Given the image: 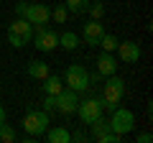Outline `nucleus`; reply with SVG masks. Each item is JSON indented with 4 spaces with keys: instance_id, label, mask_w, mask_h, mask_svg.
Instances as JSON below:
<instances>
[{
    "instance_id": "f257e3e1",
    "label": "nucleus",
    "mask_w": 153,
    "mask_h": 143,
    "mask_svg": "<svg viewBox=\"0 0 153 143\" xmlns=\"http://www.w3.org/2000/svg\"><path fill=\"white\" fill-rule=\"evenodd\" d=\"M123 97H125V82H123L117 74H110L107 82L102 84V100H105V110L112 112L117 105L123 102Z\"/></svg>"
},
{
    "instance_id": "f03ea898",
    "label": "nucleus",
    "mask_w": 153,
    "mask_h": 143,
    "mask_svg": "<svg viewBox=\"0 0 153 143\" xmlns=\"http://www.w3.org/2000/svg\"><path fill=\"white\" fill-rule=\"evenodd\" d=\"M31 41H33V23H28L26 18H16L8 26V44H13L16 49H23Z\"/></svg>"
},
{
    "instance_id": "7ed1b4c3",
    "label": "nucleus",
    "mask_w": 153,
    "mask_h": 143,
    "mask_svg": "<svg viewBox=\"0 0 153 143\" xmlns=\"http://www.w3.org/2000/svg\"><path fill=\"white\" fill-rule=\"evenodd\" d=\"M64 84H66V89H74L76 95L87 92V87H89V72L84 69L82 64H69V66H66V74H64Z\"/></svg>"
},
{
    "instance_id": "20e7f679",
    "label": "nucleus",
    "mask_w": 153,
    "mask_h": 143,
    "mask_svg": "<svg viewBox=\"0 0 153 143\" xmlns=\"http://www.w3.org/2000/svg\"><path fill=\"white\" fill-rule=\"evenodd\" d=\"M46 128H49V112L46 110H28L26 112V118H23V130L31 138L44 136Z\"/></svg>"
},
{
    "instance_id": "39448f33",
    "label": "nucleus",
    "mask_w": 153,
    "mask_h": 143,
    "mask_svg": "<svg viewBox=\"0 0 153 143\" xmlns=\"http://www.w3.org/2000/svg\"><path fill=\"white\" fill-rule=\"evenodd\" d=\"M110 130L117 133V136H125V133H130L133 128H135V115H133L130 110H125V107H115L112 110V118H110Z\"/></svg>"
},
{
    "instance_id": "423d86ee",
    "label": "nucleus",
    "mask_w": 153,
    "mask_h": 143,
    "mask_svg": "<svg viewBox=\"0 0 153 143\" xmlns=\"http://www.w3.org/2000/svg\"><path fill=\"white\" fill-rule=\"evenodd\" d=\"M102 110H105V100L102 97H89V100H84V102L76 105V115H79V120H82L84 125L94 123L102 115Z\"/></svg>"
},
{
    "instance_id": "0eeeda50",
    "label": "nucleus",
    "mask_w": 153,
    "mask_h": 143,
    "mask_svg": "<svg viewBox=\"0 0 153 143\" xmlns=\"http://www.w3.org/2000/svg\"><path fill=\"white\" fill-rule=\"evenodd\" d=\"M33 41H36V49L44 51V54H49V51H54L59 46V36H56V31L49 28V23L33 28Z\"/></svg>"
},
{
    "instance_id": "6e6552de",
    "label": "nucleus",
    "mask_w": 153,
    "mask_h": 143,
    "mask_svg": "<svg viewBox=\"0 0 153 143\" xmlns=\"http://www.w3.org/2000/svg\"><path fill=\"white\" fill-rule=\"evenodd\" d=\"M23 18H26L28 23H33V26H44V23L51 21V8L44 5V3H28Z\"/></svg>"
},
{
    "instance_id": "1a4fd4ad",
    "label": "nucleus",
    "mask_w": 153,
    "mask_h": 143,
    "mask_svg": "<svg viewBox=\"0 0 153 143\" xmlns=\"http://www.w3.org/2000/svg\"><path fill=\"white\" fill-rule=\"evenodd\" d=\"M76 92L74 89H61L59 95H56V110L61 112V115H74L76 112Z\"/></svg>"
},
{
    "instance_id": "9d476101",
    "label": "nucleus",
    "mask_w": 153,
    "mask_h": 143,
    "mask_svg": "<svg viewBox=\"0 0 153 143\" xmlns=\"http://www.w3.org/2000/svg\"><path fill=\"white\" fill-rule=\"evenodd\" d=\"M115 51H117L123 64H138V59H140V46L135 41H123V44H117Z\"/></svg>"
},
{
    "instance_id": "9b49d317",
    "label": "nucleus",
    "mask_w": 153,
    "mask_h": 143,
    "mask_svg": "<svg viewBox=\"0 0 153 143\" xmlns=\"http://www.w3.org/2000/svg\"><path fill=\"white\" fill-rule=\"evenodd\" d=\"M97 74L100 77L117 74V59L112 56V51H102V54L97 56Z\"/></svg>"
},
{
    "instance_id": "f8f14e48",
    "label": "nucleus",
    "mask_w": 153,
    "mask_h": 143,
    "mask_svg": "<svg viewBox=\"0 0 153 143\" xmlns=\"http://www.w3.org/2000/svg\"><path fill=\"white\" fill-rule=\"evenodd\" d=\"M102 33H105V26L100 21H94V18L82 26V36H84V41H87L89 46H97L100 39H102Z\"/></svg>"
},
{
    "instance_id": "ddd939ff",
    "label": "nucleus",
    "mask_w": 153,
    "mask_h": 143,
    "mask_svg": "<svg viewBox=\"0 0 153 143\" xmlns=\"http://www.w3.org/2000/svg\"><path fill=\"white\" fill-rule=\"evenodd\" d=\"M46 141L49 143H69L71 141V133L66 130V128H61V125H56V128H46Z\"/></svg>"
},
{
    "instance_id": "4468645a",
    "label": "nucleus",
    "mask_w": 153,
    "mask_h": 143,
    "mask_svg": "<svg viewBox=\"0 0 153 143\" xmlns=\"http://www.w3.org/2000/svg\"><path fill=\"white\" fill-rule=\"evenodd\" d=\"M49 74H51V72H49V64H46V61H31V64H28V77H31V79L44 82Z\"/></svg>"
},
{
    "instance_id": "2eb2a0df",
    "label": "nucleus",
    "mask_w": 153,
    "mask_h": 143,
    "mask_svg": "<svg viewBox=\"0 0 153 143\" xmlns=\"http://www.w3.org/2000/svg\"><path fill=\"white\" fill-rule=\"evenodd\" d=\"M61 89H64V79H61L59 74H49V77L44 79V92L46 95H59Z\"/></svg>"
},
{
    "instance_id": "dca6fc26",
    "label": "nucleus",
    "mask_w": 153,
    "mask_h": 143,
    "mask_svg": "<svg viewBox=\"0 0 153 143\" xmlns=\"http://www.w3.org/2000/svg\"><path fill=\"white\" fill-rule=\"evenodd\" d=\"M59 46H61V49H66V51H74L76 46H79V36H76L74 31H64L59 36Z\"/></svg>"
},
{
    "instance_id": "f3484780",
    "label": "nucleus",
    "mask_w": 153,
    "mask_h": 143,
    "mask_svg": "<svg viewBox=\"0 0 153 143\" xmlns=\"http://www.w3.org/2000/svg\"><path fill=\"white\" fill-rule=\"evenodd\" d=\"M89 128H92V138H94V141H97L100 136H105V133H110V123L105 120L102 115H100L94 123H89Z\"/></svg>"
},
{
    "instance_id": "a211bd4d",
    "label": "nucleus",
    "mask_w": 153,
    "mask_h": 143,
    "mask_svg": "<svg viewBox=\"0 0 153 143\" xmlns=\"http://www.w3.org/2000/svg\"><path fill=\"white\" fill-rule=\"evenodd\" d=\"M87 8H89V0H66V10L69 13H87Z\"/></svg>"
},
{
    "instance_id": "6ab92c4d",
    "label": "nucleus",
    "mask_w": 153,
    "mask_h": 143,
    "mask_svg": "<svg viewBox=\"0 0 153 143\" xmlns=\"http://www.w3.org/2000/svg\"><path fill=\"white\" fill-rule=\"evenodd\" d=\"M97 46H102V51H115L117 49V39H115L112 33H102V39H100Z\"/></svg>"
},
{
    "instance_id": "aec40b11",
    "label": "nucleus",
    "mask_w": 153,
    "mask_h": 143,
    "mask_svg": "<svg viewBox=\"0 0 153 143\" xmlns=\"http://www.w3.org/2000/svg\"><path fill=\"white\" fill-rule=\"evenodd\" d=\"M87 13H89L92 18H94V21H102V16H105V5L100 3V0H97V3H89Z\"/></svg>"
},
{
    "instance_id": "412c9836",
    "label": "nucleus",
    "mask_w": 153,
    "mask_h": 143,
    "mask_svg": "<svg viewBox=\"0 0 153 143\" xmlns=\"http://www.w3.org/2000/svg\"><path fill=\"white\" fill-rule=\"evenodd\" d=\"M0 141H3V143H13V141H16V130H13L10 125H5V123L0 125Z\"/></svg>"
},
{
    "instance_id": "4be33fe9",
    "label": "nucleus",
    "mask_w": 153,
    "mask_h": 143,
    "mask_svg": "<svg viewBox=\"0 0 153 143\" xmlns=\"http://www.w3.org/2000/svg\"><path fill=\"white\" fill-rule=\"evenodd\" d=\"M66 16H69V10H66V5H56L54 10H51V18H54L56 23H64Z\"/></svg>"
},
{
    "instance_id": "5701e85b",
    "label": "nucleus",
    "mask_w": 153,
    "mask_h": 143,
    "mask_svg": "<svg viewBox=\"0 0 153 143\" xmlns=\"http://www.w3.org/2000/svg\"><path fill=\"white\" fill-rule=\"evenodd\" d=\"M44 110H46V112L56 110V95H46V100H44Z\"/></svg>"
},
{
    "instance_id": "b1692460",
    "label": "nucleus",
    "mask_w": 153,
    "mask_h": 143,
    "mask_svg": "<svg viewBox=\"0 0 153 143\" xmlns=\"http://www.w3.org/2000/svg\"><path fill=\"white\" fill-rule=\"evenodd\" d=\"M151 141H153L151 133H138L135 136V143H151Z\"/></svg>"
},
{
    "instance_id": "393cba45",
    "label": "nucleus",
    "mask_w": 153,
    "mask_h": 143,
    "mask_svg": "<svg viewBox=\"0 0 153 143\" xmlns=\"http://www.w3.org/2000/svg\"><path fill=\"white\" fill-rule=\"evenodd\" d=\"M26 5H28L26 0H21V3L16 5V13H18V18H23V13H26Z\"/></svg>"
},
{
    "instance_id": "a878e982",
    "label": "nucleus",
    "mask_w": 153,
    "mask_h": 143,
    "mask_svg": "<svg viewBox=\"0 0 153 143\" xmlns=\"http://www.w3.org/2000/svg\"><path fill=\"white\" fill-rule=\"evenodd\" d=\"M71 141H84V133H79V130L71 133Z\"/></svg>"
},
{
    "instance_id": "bb28decb",
    "label": "nucleus",
    "mask_w": 153,
    "mask_h": 143,
    "mask_svg": "<svg viewBox=\"0 0 153 143\" xmlns=\"http://www.w3.org/2000/svg\"><path fill=\"white\" fill-rule=\"evenodd\" d=\"M3 123H5V107L0 105V125H3Z\"/></svg>"
}]
</instances>
